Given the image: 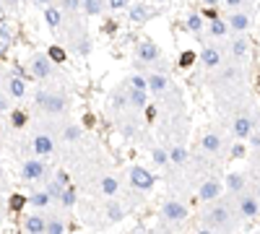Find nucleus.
Segmentation results:
<instances>
[{
	"label": "nucleus",
	"mask_w": 260,
	"mask_h": 234,
	"mask_svg": "<svg viewBox=\"0 0 260 234\" xmlns=\"http://www.w3.org/2000/svg\"><path fill=\"white\" fill-rule=\"evenodd\" d=\"M200 227L206 232H237L245 227V219L240 216L237 211V203H234V195H219L213 201L206 203L200 214Z\"/></svg>",
	"instance_id": "obj_1"
},
{
	"label": "nucleus",
	"mask_w": 260,
	"mask_h": 234,
	"mask_svg": "<svg viewBox=\"0 0 260 234\" xmlns=\"http://www.w3.org/2000/svg\"><path fill=\"white\" fill-rule=\"evenodd\" d=\"M208 84L213 89V94L221 99H240V89L245 86V65L240 60H224L219 68L211 70Z\"/></svg>",
	"instance_id": "obj_2"
},
{
	"label": "nucleus",
	"mask_w": 260,
	"mask_h": 234,
	"mask_svg": "<svg viewBox=\"0 0 260 234\" xmlns=\"http://www.w3.org/2000/svg\"><path fill=\"white\" fill-rule=\"evenodd\" d=\"M229 148V130L227 127H211V130L203 133L200 138V156L206 159H224Z\"/></svg>",
	"instance_id": "obj_3"
},
{
	"label": "nucleus",
	"mask_w": 260,
	"mask_h": 234,
	"mask_svg": "<svg viewBox=\"0 0 260 234\" xmlns=\"http://www.w3.org/2000/svg\"><path fill=\"white\" fill-rule=\"evenodd\" d=\"M37 107L50 117H60L71 110V99L60 89H42L37 91Z\"/></svg>",
	"instance_id": "obj_4"
},
{
	"label": "nucleus",
	"mask_w": 260,
	"mask_h": 234,
	"mask_svg": "<svg viewBox=\"0 0 260 234\" xmlns=\"http://www.w3.org/2000/svg\"><path fill=\"white\" fill-rule=\"evenodd\" d=\"M255 115L247 110V107H237L232 110V115H229V122H227V130H229V135L232 138H237V140H247V135H250V130L255 127Z\"/></svg>",
	"instance_id": "obj_5"
},
{
	"label": "nucleus",
	"mask_w": 260,
	"mask_h": 234,
	"mask_svg": "<svg viewBox=\"0 0 260 234\" xmlns=\"http://www.w3.org/2000/svg\"><path fill=\"white\" fill-rule=\"evenodd\" d=\"M187 206L182 201H177V198H169V201L162 203V211H159V221L164 229H177L179 224H185L187 219Z\"/></svg>",
	"instance_id": "obj_6"
},
{
	"label": "nucleus",
	"mask_w": 260,
	"mask_h": 234,
	"mask_svg": "<svg viewBox=\"0 0 260 234\" xmlns=\"http://www.w3.org/2000/svg\"><path fill=\"white\" fill-rule=\"evenodd\" d=\"M156 65H162V47L154 39H141L135 44V70H146Z\"/></svg>",
	"instance_id": "obj_7"
},
{
	"label": "nucleus",
	"mask_w": 260,
	"mask_h": 234,
	"mask_svg": "<svg viewBox=\"0 0 260 234\" xmlns=\"http://www.w3.org/2000/svg\"><path fill=\"white\" fill-rule=\"evenodd\" d=\"M227 26H229V34H247L253 26V5L250 0H245L240 8H232L227 13Z\"/></svg>",
	"instance_id": "obj_8"
},
{
	"label": "nucleus",
	"mask_w": 260,
	"mask_h": 234,
	"mask_svg": "<svg viewBox=\"0 0 260 234\" xmlns=\"http://www.w3.org/2000/svg\"><path fill=\"white\" fill-rule=\"evenodd\" d=\"M224 60H227V47H224V39H208L200 50V65L208 70L219 68Z\"/></svg>",
	"instance_id": "obj_9"
},
{
	"label": "nucleus",
	"mask_w": 260,
	"mask_h": 234,
	"mask_svg": "<svg viewBox=\"0 0 260 234\" xmlns=\"http://www.w3.org/2000/svg\"><path fill=\"white\" fill-rule=\"evenodd\" d=\"M146 84H149V91L154 94V99H162V97H167L169 91L174 89V84L169 81V76H167V70L164 68H151V70H146Z\"/></svg>",
	"instance_id": "obj_10"
},
{
	"label": "nucleus",
	"mask_w": 260,
	"mask_h": 234,
	"mask_svg": "<svg viewBox=\"0 0 260 234\" xmlns=\"http://www.w3.org/2000/svg\"><path fill=\"white\" fill-rule=\"evenodd\" d=\"M234 203H237V211H240V216L245 221H253V219L260 216V201L255 198V193L250 190V187H245L242 193H237Z\"/></svg>",
	"instance_id": "obj_11"
},
{
	"label": "nucleus",
	"mask_w": 260,
	"mask_h": 234,
	"mask_svg": "<svg viewBox=\"0 0 260 234\" xmlns=\"http://www.w3.org/2000/svg\"><path fill=\"white\" fill-rule=\"evenodd\" d=\"M26 68L31 70V76L37 78V81H50L55 76V63L47 57V52H34L29 57Z\"/></svg>",
	"instance_id": "obj_12"
},
{
	"label": "nucleus",
	"mask_w": 260,
	"mask_h": 234,
	"mask_svg": "<svg viewBox=\"0 0 260 234\" xmlns=\"http://www.w3.org/2000/svg\"><path fill=\"white\" fill-rule=\"evenodd\" d=\"M128 182H130V187L133 190H138V193H149V190H154V185H156V174H151L146 167H130L128 169Z\"/></svg>",
	"instance_id": "obj_13"
},
{
	"label": "nucleus",
	"mask_w": 260,
	"mask_h": 234,
	"mask_svg": "<svg viewBox=\"0 0 260 234\" xmlns=\"http://www.w3.org/2000/svg\"><path fill=\"white\" fill-rule=\"evenodd\" d=\"M224 47H227V57H229V60L245 63L247 55H250V39H247L245 34H232V39L224 42Z\"/></svg>",
	"instance_id": "obj_14"
},
{
	"label": "nucleus",
	"mask_w": 260,
	"mask_h": 234,
	"mask_svg": "<svg viewBox=\"0 0 260 234\" xmlns=\"http://www.w3.org/2000/svg\"><path fill=\"white\" fill-rule=\"evenodd\" d=\"M221 193H224V182L219 177H208V180H203L198 185L195 198H198L200 203H208V201H213V198H219Z\"/></svg>",
	"instance_id": "obj_15"
},
{
	"label": "nucleus",
	"mask_w": 260,
	"mask_h": 234,
	"mask_svg": "<svg viewBox=\"0 0 260 234\" xmlns=\"http://www.w3.org/2000/svg\"><path fill=\"white\" fill-rule=\"evenodd\" d=\"M130 110V102H128V84H120L109 97V112L115 117H122Z\"/></svg>",
	"instance_id": "obj_16"
},
{
	"label": "nucleus",
	"mask_w": 260,
	"mask_h": 234,
	"mask_svg": "<svg viewBox=\"0 0 260 234\" xmlns=\"http://www.w3.org/2000/svg\"><path fill=\"white\" fill-rule=\"evenodd\" d=\"M55 148H58V143H55V135H50V133H37V135L31 138V151H34L39 159L52 156Z\"/></svg>",
	"instance_id": "obj_17"
},
{
	"label": "nucleus",
	"mask_w": 260,
	"mask_h": 234,
	"mask_svg": "<svg viewBox=\"0 0 260 234\" xmlns=\"http://www.w3.org/2000/svg\"><path fill=\"white\" fill-rule=\"evenodd\" d=\"M21 177L26 182H37V180H44L47 177V164L42 159H29L24 161V167H21Z\"/></svg>",
	"instance_id": "obj_18"
},
{
	"label": "nucleus",
	"mask_w": 260,
	"mask_h": 234,
	"mask_svg": "<svg viewBox=\"0 0 260 234\" xmlns=\"http://www.w3.org/2000/svg\"><path fill=\"white\" fill-rule=\"evenodd\" d=\"M26 84H29V81L16 76V73H10L8 78H3V89H5V94L10 99H24L26 97Z\"/></svg>",
	"instance_id": "obj_19"
},
{
	"label": "nucleus",
	"mask_w": 260,
	"mask_h": 234,
	"mask_svg": "<svg viewBox=\"0 0 260 234\" xmlns=\"http://www.w3.org/2000/svg\"><path fill=\"white\" fill-rule=\"evenodd\" d=\"M245 187H250V174L247 172H229L227 180H224V190H227L229 195L242 193Z\"/></svg>",
	"instance_id": "obj_20"
},
{
	"label": "nucleus",
	"mask_w": 260,
	"mask_h": 234,
	"mask_svg": "<svg viewBox=\"0 0 260 234\" xmlns=\"http://www.w3.org/2000/svg\"><path fill=\"white\" fill-rule=\"evenodd\" d=\"M208 34V39H227L229 37V26H227V21L219 18V16H213L208 23H206V29H203Z\"/></svg>",
	"instance_id": "obj_21"
},
{
	"label": "nucleus",
	"mask_w": 260,
	"mask_h": 234,
	"mask_svg": "<svg viewBox=\"0 0 260 234\" xmlns=\"http://www.w3.org/2000/svg\"><path fill=\"white\" fill-rule=\"evenodd\" d=\"M65 185H68V174H65L63 169H60V172H55V177L47 182V187H44L52 203H58V198H60V193H63V187H65Z\"/></svg>",
	"instance_id": "obj_22"
},
{
	"label": "nucleus",
	"mask_w": 260,
	"mask_h": 234,
	"mask_svg": "<svg viewBox=\"0 0 260 234\" xmlns=\"http://www.w3.org/2000/svg\"><path fill=\"white\" fill-rule=\"evenodd\" d=\"M128 216V211L122 208L115 198H109V203L104 206V219H107V224H120L122 219Z\"/></svg>",
	"instance_id": "obj_23"
},
{
	"label": "nucleus",
	"mask_w": 260,
	"mask_h": 234,
	"mask_svg": "<svg viewBox=\"0 0 260 234\" xmlns=\"http://www.w3.org/2000/svg\"><path fill=\"white\" fill-rule=\"evenodd\" d=\"M128 102H130V110L138 115V112H143L146 104H149V91H143V89H130V86H128Z\"/></svg>",
	"instance_id": "obj_24"
},
{
	"label": "nucleus",
	"mask_w": 260,
	"mask_h": 234,
	"mask_svg": "<svg viewBox=\"0 0 260 234\" xmlns=\"http://www.w3.org/2000/svg\"><path fill=\"white\" fill-rule=\"evenodd\" d=\"M128 16H130L133 23H146V21L154 16V10L146 5V3H130L128 5Z\"/></svg>",
	"instance_id": "obj_25"
},
{
	"label": "nucleus",
	"mask_w": 260,
	"mask_h": 234,
	"mask_svg": "<svg viewBox=\"0 0 260 234\" xmlns=\"http://www.w3.org/2000/svg\"><path fill=\"white\" fill-rule=\"evenodd\" d=\"M24 232L29 234H44L47 232V219H44L42 214H31L24 219Z\"/></svg>",
	"instance_id": "obj_26"
},
{
	"label": "nucleus",
	"mask_w": 260,
	"mask_h": 234,
	"mask_svg": "<svg viewBox=\"0 0 260 234\" xmlns=\"http://www.w3.org/2000/svg\"><path fill=\"white\" fill-rule=\"evenodd\" d=\"M167 154H169V167H185L187 164V159H190V154H187V148L182 146V143H177V146H172V148H167Z\"/></svg>",
	"instance_id": "obj_27"
},
{
	"label": "nucleus",
	"mask_w": 260,
	"mask_h": 234,
	"mask_svg": "<svg viewBox=\"0 0 260 234\" xmlns=\"http://www.w3.org/2000/svg\"><path fill=\"white\" fill-rule=\"evenodd\" d=\"M99 193L107 195V198H117V193H120V180L115 177V174H104V177L99 180Z\"/></svg>",
	"instance_id": "obj_28"
},
{
	"label": "nucleus",
	"mask_w": 260,
	"mask_h": 234,
	"mask_svg": "<svg viewBox=\"0 0 260 234\" xmlns=\"http://www.w3.org/2000/svg\"><path fill=\"white\" fill-rule=\"evenodd\" d=\"M185 29L190 34H203V29H206V18H203L198 10H190L187 18H185Z\"/></svg>",
	"instance_id": "obj_29"
},
{
	"label": "nucleus",
	"mask_w": 260,
	"mask_h": 234,
	"mask_svg": "<svg viewBox=\"0 0 260 234\" xmlns=\"http://www.w3.org/2000/svg\"><path fill=\"white\" fill-rule=\"evenodd\" d=\"M44 21H47L50 29H60L63 26V10L58 5H44Z\"/></svg>",
	"instance_id": "obj_30"
},
{
	"label": "nucleus",
	"mask_w": 260,
	"mask_h": 234,
	"mask_svg": "<svg viewBox=\"0 0 260 234\" xmlns=\"http://www.w3.org/2000/svg\"><path fill=\"white\" fill-rule=\"evenodd\" d=\"M58 203H60V208L71 211V208L78 203V190H76L73 185H65V187H63V193H60V198H58Z\"/></svg>",
	"instance_id": "obj_31"
},
{
	"label": "nucleus",
	"mask_w": 260,
	"mask_h": 234,
	"mask_svg": "<svg viewBox=\"0 0 260 234\" xmlns=\"http://www.w3.org/2000/svg\"><path fill=\"white\" fill-rule=\"evenodd\" d=\"M104 0H81V10L86 16H101L104 13Z\"/></svg>",
	"instance_id": "obj_32"
},
{
	"label": "nucleus",
	"mask_w": 260,
	"mask_h": 234,
	"mask_svg": "<svg viewBox=\"0 0 260 234\" xmlns=\"http://www.w3.org/2000/svg\"><path fill=\"white\" fill-rule=\"evenodd\" d=\"M26 203H31L34 208H47L52 201H50V195H47V190H34L29 198H26Z\"/></svg>",
	"instance_id": "obj_33"
},
{
	"label": "nucleus",
	"mask_w": 260,
	"mask_h": 234,
	"mask_svg": "<svg viewBox=\"0 0 260 234\" xmlns=\"http://www.w3.org/2000/svg\"><path fill=\"white\" fill-rule=\"evenodd\" d=\"M63 138L68 140V143H78V140L84 138V127L81 125H65L63 127Z\"/></svg>",
	"instance_id": "obj_34"
},
{
	"label": "nucleus",
	"mask_w": 260,
	"mask_h": 234,
	"mask_svg": "<svg viewBox=\"0 0 260 234\" xmlns=\"http://www.w3.org/2000/svg\"><path fill=\"white\" fill-rule=\"evenodd\" d=\"M151 159H154V164L159 169H167L169 167V154H167V148H162V146H156L154 151H151Z\"/></svg>",
	"instance_id": "obj_35"
},
{
	"label": "nucleus",
	"mask_w": 260,
	"mask_h": 234,
	"mask_svg": "<svg viewBox=\"0 0 260 234\" xmlns=\"http://www.w3.org/2000/svg\"><path fill=\"white\" fill-rule=\"evenodd\" d=\"M47 57H50V60H52L55 65H63V63L68 60V52L63 50V47H60V44H52V47H50V50H47Z\"/></svg>",
	"instance_id": "obj_36"
},
{
	"label": "nucleus",
	"mask_w": 260,
	"mask_h": 234,
	"mask_svg": "<svg viewBox=\"0 0 260 234\" xmlns=\"http://www.w3.org/2000/svg\"><path fill=\"white\" fill-rule=\"evenodd\" d=\"M65 229H68V227H65V221H63L58 214H52V216L47 219V232H50V234H63Z\"/></svg>",
	"instance_id": "obj_37"
},
{
	"label": "nucleus",
	"mask_w": 260,
	"mask_h": 234,
	"mask_svg": "<svg viewBox=\"0 0 260 234\" xmlns=\"http://www.w3.org/2000/svg\"><path fill=\"white\" fill-rule=\"evenodd\" d=\"M29 122V115L21 112V110H10V127H26Z\"/></svg>",
	"instance_id": "obj_38"
},
{
	"label": "nucleus",
	"mask_w": 260,
	"mask_h": 234,
	"mask_svg": "<svg viewBox=\"0 0 260 234\" xmlns=\"http://www.w3.org/2000/svg\"><path fill=\"white\" fill-rule=\"evenodd\" d=\"M227 154H229L232 159H242V156H247V146L242 143V140L234 138V143H229V151H227Z\"/></svg>",
	"instance_id": "obj_39"
},
{
	"label": "nucleus",
	"mask_w": 260,
	"mask_h": 234,
	"mask_svg": "<svg viewBox=\"0 0 260 234\" xmlns=\"http://www.w3.org/2000/svg\"><path fill=\"white\" fill-rule=\"evenodd\" d=\"M128 86H130V89H143V91H149V84H146V76H143V73H133L130 81H128Z\"/></svg>",
	"instance_id": "obj_40"
},
{
	"label": "nucleus",
	"mask_w": 260,
	"mask_h": 234,
	"mask_svg": "<svg viewBox=\"0 0 260 234\" xmlns=\"http://www.w3.org/2000/svg\"><path fill=\"white\" fill-rule=\"evenodd\" d=\"M247 140H250V146H253V151L258 154L260 151V122H255V127L250 130V135H247Z\"/></svg>",
	"instance_id": "obj_41"
},
{
	"label": "nucleus",
	"mask_w": 260,
	"mask_h": 234,
	"mask_svg": "<svg viewBox=\"0 0 260 234\" xmlns=\"http://www.w3.org/2000/svg\"><path fill=\"white\" fill-rule=\"evenodd\" d=\"M13 39V26L8 21H0V42H10Z\"/></svg>",
	"instance_id": "obj_42"
},
{
	"label": "nucleus",
	"mask_w": 260,
	"mask_h": 234,
	"mask_svg": "<svg viewBox=\"0 0 260 234\" xmlns=\"http://www.w3.org/2000/svg\"><path fill=\"white\" fill-rule=\"evenodd\" d=\"M8 206H10V211H24V206H26V198L24 195H10V201H8Z\"/></svg>",
	"instance_id": "obj_43"
},
{
	"label": "nucleus",
	"mask_w": 260,
	"mask_h": 234,
	"mask_svg": "<svg viewBox=\"0 0 260 234\" xmlns=\"http://www.w3.org/2000/svg\"><path fill=\"white\" fill-rule=\"evenodd\" d=\"M195 63V52L193 50H185L182 55H179V68H190Z\"/></svg>",
	"instance_id": "obj_44"
},
{
	"label": "nucleus",
	"mask_w": 260,
	"mask_h": 234,
	"mask_svg": "<svg viewBox=\"0 0 260 234\" xmlns=\"http://www.w3.org/2000/svg\"><path fill=\"white\" fill-rule=\"evenodd\" d=\"M104 5H107L109 10H125V8L130 5V0H104Z\"/></svg>",
	"instance_id": "obj_45"
},
{
	"label": "nucleus",
	"mask_w": 260,
	"mask_h": 234,
	"mask_svg": "<svg viewBox=\"0 0 260 234\" xmlns=\"http://www.w3.org/2000/svg\"><path fill=\"white\" fill-rule=\"evenodd\" d=\"M143 112H146V120H149V122H154L156 117H159V110H156V104H146Z\"/></svg>",
	"instance_id": "obj_46"
},
{
	"label": "nucleus",
	"mask_w": 260,
	"mask_h": 234,
	"mask_svg": "<svg viewBox=\"0 0 260 234\" xmlns=\"http://www.w3.org/2000/svg\"><path fill=\"white\" fill-rule=\"evenodd\" d=\"M250 190L255 193V198L260 201V177H253V174H250Z\"/></svg>",
	"instance_id": "obj_47"
},
{
	"label": "nucleus",
	"mask_w": 260,
	"mask_h": 234,
	"mask_svg": "<svg viewBox=\"0 0 260 234\" xmlns=\"http://www.w3.org/2000/svg\"><path fill=\"white\" fill-rule=\"evenodd\" d=\"M10 110V97L8 94H0V112H8Z\"/></svg>",
	"instance_id": "obj_48"
},
{
	"label": "nucleus",
	"mask_w": 260,
	"mask_h": 234,
	"mask_svg": "<svg viewBox=\"0 0 260 234\" xmlns=\"http://www.w3.org/2000/svg\"><path fill=\"white\" fill-rule=\"evenodd\" d=\"M221 3L227 5V10H232V8H240V5L245 3V0H221Z\"/></svg>",
	"instance_id": "obj_49"
},
{
	"label": "nucleus",
	"mask_w": 260,
	"mask_h": 234,
	"mask_svg": "<svg viewBox=\"0 0 260 234\" xmlns=\"http://www.w3.org/2000/svg\"><path fill=\"white\" fill-rule=\"evenodd\" d=\"M221 3V0H200V5H206V8H216Z\"/></svg>",
	"instance_id": "obj_50"
},
{
	"label": "nucleus",
	"mask_w": 260,
	"mask_h": 234,
	"mask_svg": "<svg viewBox=\"0 0 260 234\" xmlns=\"http://www.w3.org/2000/svg\"><path fill=\"white\" fill-rule=\"evenodd\" d=\"M31 3H34V5H39V8H44V5H52L55 0H31Z\"/></svg>",
	"instance_id": "obj_51"
},
{
	"label": "nucleus",
	"mask_w": 260,
	"mask_h": 234,
	"mask_svg": "<svg viewBox=\"0 0 260 234\" xmlns=\"http://www.w3.org/2000/svg\"><path fill=\"white\" fill-rule=\"evenodd\" d=\"M3 3H8V5H18V3H24V0H3Z\"/></svg>",
	"instance_id": "obj_52"
},
{
	"label": "nucleus",
	"mask_w": 260,
	"mask_h": 234,
	"mask_svg": "<svg viewBox=\"0 0 260 234\" xmlns=\"http://www.w3.org/2000/svg\"><path fill=\"white\" fill-rule=\"evenodd\" d=\"M5 50H8V42H0V55H3Z\"/></svg>",
	"instance_id": "obj_53"
},
{
	"label": "nucleus",
	"mask_w": 260,
	"mask_h": 234,
	"mask_svg": "<svg viewBox=\"0 0 260 234\" xmlns=\"http://www.w3.org/2000/svg\"><path fill=\"white\" fill-rule=\"evenodd\" d=\"M0 89H3V73H0Z\"/></svg>",
	"instance_id": "obj_54"
},
{
	"label": "nucleus",
	"mask_w": 260,
	"mask_h": 234,
	"mask_svg": "<svg viewBox=\"0 0 260 234\" xmlns=\"http://www.w3.org/2000/svg\"><path fill=\"white\" fill-rule=\"evenodd\" d=\"M0 180H3V169H0Z\"/></svg>",
	"instance_id": "obj_55"
},
{
	"label": "nucleus",
	"mask_w": 260,
	"mask_h": 234,
	"mask_svg": "<svg viewBox=\"0 0 260 234\" xmlns=\"http://www.w3.org/2000/svg\"><path fill=\"white\" fill-rule=\"evenodd\" d=\"M0 224H3V214H0Z\"/></svg>",
	"instance_id": "obj_56"
}]
</instances>
